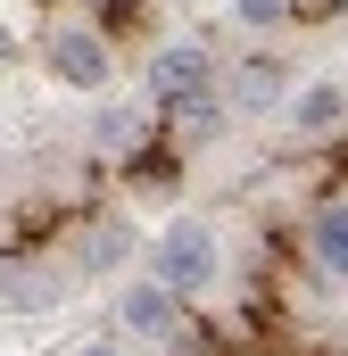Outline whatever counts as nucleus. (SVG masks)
I'll use <instances>...</instances> for the list:
<instances>
[{"label":"nucleus","mask_w":348,"mask_h":356,"mask_svg":"<svg viewBox=\"0 0 348 356\" xmlns=\"http://www.w3.org/2000/svg\"><path fill=\"white\" fill-rule=\"evenodd\" d=\"M150 91H158L166 108H182V116H207V108H216V67H207V50H199V42L158 50V58H150Z\"/></svg>","instance_id":"obj_2"},{"label":"nucleus","mask_w":348,"mask_h":356,"mask_svg":"<svg viewBox=\"0 0 348 356\" xmlns=\"http://www.w3.org/2000/svg\"><path fill=\"white\" fill-rule=\"evenodd\" d=\"M290 124H299L307 141H324V133H340V124H348V91H340V83H307L299 99H290Z\"/></svg>","instance_id":"obj_5"},{"label":"nucleus","mask_w":348,"mask_h":356,"mask_svg":"<svg viewBox=\"0 0 348 356\" xmlns=\"http://www.w3.org/2000/svg\"><path fill=\"white\" fill-rule=\"evenodd\" d=\"M290 17V0H241V25H282Z\"/></svg>","instance_id":"obj_10"},{"label":"nucleus","mask_w":348,"mask_h":356,"mask_svg":"<svg viewBox=\"0 0 348 356\" xmlns=\"http://www.w3.org/2000/svg\"><path fill=\"white\" fill-rule=\"evenodd\" d=\"M75 356H125V348H108V340H91V348H75Z\"/></svg>","instance_id":"obj_12"},{"label":"nucleus","mask_w":348,"mask_h":356,"mask_svg":"<svg viewBox=\"0 0 348 356\" xmlns=\"http://www.w3.org/2000/svg\"><path fill=\"white\" fill-rule=\"evenodd\" d=\"M133 133H141L133 116H100V149H133Z\"/></svg>","instance_id":"obj_9"},{"label":"nucleus","mask_w":348,"mask_h":356,"mask_svg":"<svg viewBox=\"0 0 348 356\" xmlns=\"http://www.w3.org/2000/svg\"><path fill=\"white\" fill-rule=\"evenodd\" d=\"M307 249H315V266L332 273V282H348V199L315 207V224H307Z\"/></svg>","instance_id":"obj_6"},{"label":"nucleus","mask_w":348,"mask_h":356,"mask_svg":"<svg viewBox=\"0 0 348 356\" xmlns=\"http://www.w3.org/2000/svg\"><path fill=\"white\" fill-rule=\"evenodd\" d=\"M216 266H224V257H216V232L191 224V216H174L166 232L150 241V282L174 290V298H199V290L216 282Z\"/></svg>","instance_id":"obj_1"},{"label":"nucleus","mask_w":348,"mask_h":356,"mask_svg":"<svg viewBox=\"0 0 348 356\" xmlns=\"http://www.w3.org/2000/svg\"><path fill=\"white\" fill-rule=\"evenodd\" d=\"M125 323H133L141 340H174L182 307H174V290H158V282H133V290H125Z\"/></svg>","instance_id":"obj_4"},{"label":"nucleus","mask_w":348,"mask_h":356,"mask_svg":"<svg viewBox=\"0 0 348 356\" xmlns=\"http://www.w3.org/2000/svg\"><path fill=\"white\" fill-rule=\"evenodd\" d=\"M50 75H58V83H75V91H100V83H108V42L84 33V25L50 33Z\"/></svg>","instance_id":"obj_3"},{"label":"nucleus","mask_w":348,"mask_h":356,"mask_svg":"<svg viewBox=\"0 0 348 356\" xmlns=\"http://www.w3.org/2000/svg\"><path fill=\"white\" fill-rule=\"evenodd\" d=\"M84 257H91V266H116V257H125V232H116V224H108V232H91Z\"/></svg>","instance_id":"obj_8"},{"label":"nucleus","mask_w":348,"mask_h":356,"mask_svg":"<svg viewBox=\"0 0 348 356\" xmlns=\"http://www.w3.org/2000/svg\"><path fill=\"white\" fill-rule=\"evenodd\" d=\"M274 99H282V67H274V58L232 67V108H274Z\"/></svg>","instance_id":"obj_7"},{"label":"nucleus","mask_w":348,"mask_h":356,"mask_svg":"<svg viewBox=\"0 0 348 356\" xmlns=\"http://www.w3.org/2000/svg\"><path fill=\"white\" fill-rule=\"evenodd\" d=\"M340 0H290V17H332Z\"/></svg>","instance_id":"obj_11"}]
</instances>
